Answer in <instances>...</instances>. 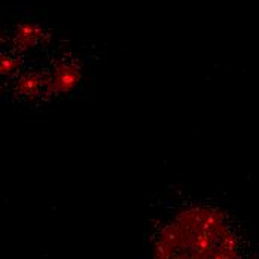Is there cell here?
I'll return each mask as SVG.
<instances>
[{
  "label": "cell",
  "instance_id": "1",
  "mask_svg": "<svg viewBox=\"0 0 259 259\" xmlns=\"http://www.w3.org/2000/svg\"><path fill=\"white\" fill-rule=\"evenodd\" d=\"M146 241L148 259H247L231 214L197 197L161 201Z\"/></svg>",
  "mask_w": 259,
  "mask_h": 259
},
{
  "label": "cell",
  "instance_id": "2",
  "mask_svg": "<svg viewBox=\"0 0 259 259\" xmlns=\"http://www.w3.org/2000/svg\"><path fill=\"white\" fill-rule=\"evenodd\" d=\"M44 30L36 23H26L17 28L14 44L18 50H33L44 39Z\"/></svg>",
  "mask_w": 259,
  "mask_h": 259
}]
</instances>
